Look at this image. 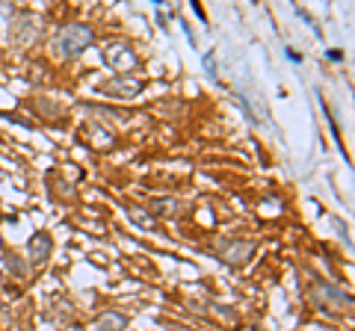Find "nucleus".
Returning a JSON list of instances; mask_svg holds the SVG:
<instances>
[{
    "label": "nucleus",
    "instance_id": "f257e3e1",
    "mask_svg": "<svg viewBox=\"0 0 355 331\" xmlns=\"http://www.w3.org/2000/svg\"><path fill=\"white\" fill-rule=\"evenodd\" d=\"M95 45V30L86 27V24H69L57 33V39H53V51L60 53V57H77V53H83L86 48Z\"/></svg>",
    "mask_w": 355,
    "mask_h": 331
},
{
    "label": "nucleus",
    "instance_id": "f03ea898",
    "mask_svg": "<svg viewBox=\"0 0 355 331\" xmlns=\"http://www.w3.org/2000/svg\"><path fill=\"white\" fill-rule=\"evenodd\" d=\"M314 299L323 305L326 311H331V314H349V311H352L349 293H343L340 287L329 284V281H320V284L314 287Z\"/></svg>",
    "mask_w": 355,
    "mask_h": 331
},
{
    "label": "nucleus",
    "instance_id": "7ed1b4c3",
    "mask_svg": "<svg viewBox=\"0 0 355 331\" xmlns=\"http://www.w3.org/2000/svg\"><path fill=\"white\" fill-rule=\"evenodd\" d=\"M142 89H146V83L137 80V77H130V74H116L113 80L104 83V92L116 95V98H137Z\"/></svg>",
    "mask_w": 355,
    "mask_h": 331
},
{
    "label": "nucleus",
    "instance_id": "20e7f679",
    "mask_svg": "<svg viewBox=\"0 0 355 331\" xmlns=\"http://www.w3.org/2000/svg\"><path fill=\"white\" fill-rule=\"evenodd\" d=\"M252 251H254L252 240H234L222 249V258H225V263H231V267H243V263L252 258Z\"/></svg>",
    "mask_w": 355,
    "mask_h": 331
},
{
    "label": "nucleus",
    "instance_id": "39448f33",
    "mask_svg": "<svg viewBox=\"0 0 355 331\" xmlns=\"http://www.w3.org/2000/svg\"><path fill=\"white\" fill-rule=\"evenodd\" d=\"M51 251H53V240L48 231H36V234L30 237V258L33 263H44L51 258Z\"/></svg>",
    "mask_w": 355,
    "mask_h": 331
},
{
    "label": "nucleus",
    "instance_id": "423d86ee",
    "mask_svg": "<svg viewBox=\"0 0 355 331\" xmlns=\"http://www.w3.org/2000/svg\"><path fill=\"white\" fill-rule=\"evenodd\" d=\"M98 328H101V331H125L128 328V314L107 311V314L98 316Z\"/></svg>",
    "mask_w": 355,
    "mask_h": 331
},
{
    "label": "nucleus",
    "instance_id": "0eeeda50",
    "mask_svg": "<svg viewBox=\"0 0 355 331\" xmlns=\"http://www.w3.org/2000/svg\"><path fill=\"white\" fill-rule=\"evenodd\" d=\"M119 51V57H113V53H104V60L113 65V69H119V71H130L133 65H137V57L128 51V48H116Z\"/></svg>",
    "mask_w": 355,
    "mask_h": 331
},
{
    "label": "nucleus",
    "instance_id": "6e6552de",
    "mask_svg": "<svg viewBox=\"0 0 355 331\" xmlns=\"http://www.w3.org/2000/svg\"><path fill=\"white\" fill-rule=\"evenodd\" d=\"M178 211V202L175 198H163V202H151V213L154 216H172Z\"/></svg>",
    "mask_w": 355,
    "mask_h": 331
},
{
    "label": "nucleus",
    "instance_id": "1a4fd4ad",
    "mask_svg": "<svg viewBox=\"0 0 355 331\" xmlns=\"http://www.w3.org/2000/svg\"><path fill=\"white\" fill-rule=\"evenodd\" d=\"M205 69H207L210 77H216V53H214V51L205 53Z\"/></svg>",
    "mask_w": 355,
    "mask_h": 331
},
{
    "label": "nucleus",
    "instance_id": "9d476101",
    "mask_svg": "<svg viewBox=\"0 0 355 331\" xmlns=\"http://www.w3.org/2000/svg\"><path fill=\"white\" fill-rule=\"evenodd\" d=\"M130 216H133V222H139V225H146V228L151 225L148 219H146V213H139V211H130Z\"/></svg>",
    "mask_w": 355,
    "mask_h": 331
},
{
    "label": "nucleus",
    "instance_id": "9b49d317",
    "mask_svg": "<svg viewBox=\"0 0 355 331\" xmlns=\"http://www.w3.org/2000/svg\"><path fill=\"white\" fill-rule=\"evenodd\" d=\"M329 60H331V62H340V60H343V53L331 48V51H329Z\"/></svg>",
    "mask_w": 355,
    "mask_h": 331
},
{
    "label": "nucleus",
    "instance_id": "f8f14e48",
    "mask_svg": "<svg viewBox=\"0 0 355 331\" xmlns=\"http://www.w3.org/2000/svg\"><path fill=\"white\" fill-rule=\"evenodd\" d=\"M287 60H291V62H302V57H299V53H293V51H287Z\"/></svg>",
    "mask_w": 355,
    "mask_h": 331
}]
</instances>
